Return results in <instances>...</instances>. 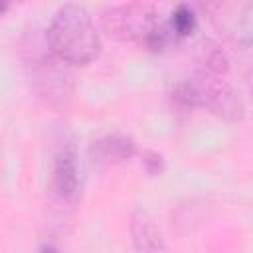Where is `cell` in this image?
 I'll return each mask as SVG.
<instances>
[{"mask_svg":"<svg viewBox=\"0 0 253 253\" xmlns=\"http://www.w3.org/2000/svg\"><path fill=\"white\" fill-rule=\"evenodd\" d=\"M204 10L210 14L211 24L227 40L239 45L253 43V2H211Z\"/></svg>","mask_w":253,"mask_h":253,"instance_id":"cell-4","label":"cell"},{"mask_svg":"<svg viewBox=\"0 0 253 253\" xmlns=\"http://www.w3.org/2000/svg\"><path fill=\"white\" fill-rule=\"evenodd\" d=\"M40 253H61L57 247H53V245H43L42 249H40Z\"/></svg>","mask_w":253,"mask_h":253,"instance_id":"cell-10","label":"cell"},{"mask_svg":"<svg viewBox=\"0 0 253 253\" xmlns=\"http://www.w3.org/2000/svg\"><path fill=\"white\" fill-rule=\"evenodd\" d=\"M103 30L117 40L138 42L148 49H162L172 30L160 20V14L150 4H121L107 8L101 14Z\"/></svg>","mask_w":253,"mask_h":253,"instance_id":"cell-2","label":"cell"},{"mask_svg":"<svg viewBox=\"0 0 253 253\" xmlns=\"http://www.w3.org/2000/svg\"><path fill=\"white\" fill-rule=\"evenodd\" d=\"M89 152H91L93 162L97 164H117V162L128 160L136 152V146L130 136L113 132V134L93 140Z\"/></svg>","mask_w":253,"mask_h":253,"instance_id":"cell-7","label":"cell"},{"mask_svg":"<svg viewBox=\"0 0 253 253\" xmlns=\"http://www.w3.org/2000/svg\"><path fill=\"white\" fill-rule=\"evenodd\" d=\"M51 186L61 200H75L79 192V164H77V150L71 140H63L53 158V174Z\"/></svg>","mask_w":253,"mask_h":253,"instance_id":"cell-5","label":"cell"},{"mask_svg":"<svg viewBox=\"0 0 253 253\" xmlns=\"http://www.w3.org/2000/svg\"><path fill=\"white\" fill-rule=\"evenodd\" d=\"M174 101L182 107H206L210 113L225 121H239L245 113L237 91L221 79V73L208 69H202L194 77L178 83Z\"/></svg>","mask_w":253,"mask_h":253,"instance_id":"cell-3","label":"cell"},{"mask_svg":"<svg viewBox=\"0 0 253 253\" xmlns=\"http://www.w3.org/2000/svg\"><path fill=\"white\" fill-rule=\"evenodd\" d=\"M49 51L67 65H87L101 51V38L83 6H61L45 32Z\"/></svg>","mask_w":253,"mask_h":253,"instance_id":"cell-1","label":"cell"},{"mask_svg":"<svg viewBox=\"0 0 253 253\" xmlns=\"http://www.w3.org/2000/svg\"><path fill=\"white\" fill-rule=\"evenodd\" d=\"M170 30L174 36L178 38H184V36H190L196 28V16H194V10L188 6V4H178L170 16V22H168Z\"/></svg>","mask_w":253,"mask_h":253,"instance_id":"cell-8","label":"cell"},{"mask_svg":"<svg viewBox=\"0 0 253 253\" xmlns=\"http://www.w3.org/2000/svg\"><path fill=\"white\" fill-rule=\"evenodd\" d=\"M130 241L134 253H168L166 241L154 223V219L144 210H134L130 215Z\"/></svg>","mask_w":253,"mask_h":253,"instance_id":"cell-6","label":"cell"},{"mask_svg":"<svg viewBox=\"0 0 253 253\" xmlns=\"http://www.w3.org/2000/svg\"><path fill=\"white\" fill-rule=\"evenodd\" d=\"M144 166H146V172L150 176H156V174H160L164 170V160L156 152H146L144 154Z\"/></svg>","mask_w":253,"mask_h":253,"instance_id":"cell-9","label":"cell"}]
</instances>
